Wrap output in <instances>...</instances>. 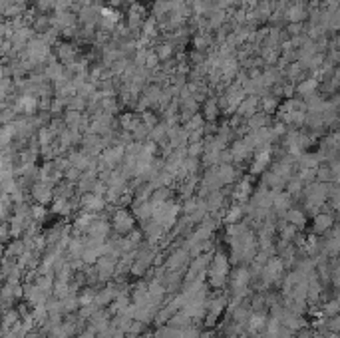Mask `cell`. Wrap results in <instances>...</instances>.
Wrapping results in <instances>:
<instances>
[{
  "mask_svg": "<svg viewBox=\"0 0 340 338\" xmlns=\"http://www.w3.org/2000/svg\"><path fill=\"white\" fill-rule=\"evenodd\" d=\"M116 227H118L120 231H127V229L131 227V219L127 217V213H120V215H116Z\"/></svg>",
  "mask_w": 340,
  "mask_h": 338,
  "instance_id": "obj_1",
  "label": "cell"
},
{
  "mask_svg": "<svg viewBox=\"0 0 340 338\" xmlns=\"http://www.w3.org/2000/svg\"><path fill=\"white\" fill-rule=\"evenodd\" d=\"M330 223H332V219H330L328 215H318V217H316V229H318V231H320V229H328Z\"/></svg>",
  "mask_w": 340,
  "mask_h": 338,
  "instance_id": "obj_2",
  "label": "cell"
},
{
  "mask_svg": "<svg viewBox=\"0 0 340 338\" xmlns=\"http://www.w3.org/2000/svg\"><path fill=\"white\" fill-rule=\"evenodd\" d=\"M267 161H269V154L265 152L263 155H259V157H257V161H255V171H261V169L267 165Z\"/></svg>",
  "mask_w": 340,
  "mask_h": 338,
  "instance_id": "obj_3",
  "label": "cell"
},
{
  "mask_svg": "<svg viewBox=\"0 0 340 338\" xmlns=\"http://www.w3.org/2000/svg\"><path fill=\"white\" fill-rule=\"evenodd\" d=\"M288 219H290V223H297V225H305L303 213H299V211H290V213H288Z\"/></svg>",
  "mask_w": 340,
  "mask_h": 338,
  "instance_id": "obj_4",
  "label": "cell"
}]
</instances>
